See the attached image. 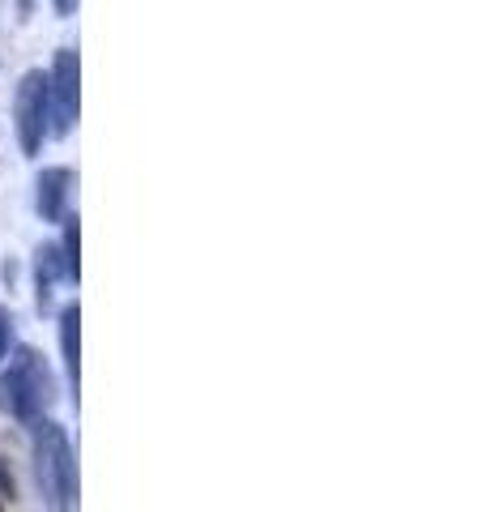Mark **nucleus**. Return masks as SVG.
Here are the masks:
<instances>
[{
    "label": "nucleus",
    "mask_w": 486,
    "mask_h": 512,
    "mask_svg": "<svg viewBox=\"0 0 486 512\" xmlns=\"http://www.w3.org/2000/svg\"><path fill=\"white\" fill-rule=\"evenodd\" d=\"M52 9L60 13V18H69V13L77 9V0H52Z\"/></svg>",
    "instance_id": "9d476101"
},
{
    "label": "nucleus",
    "mask_w": 486,
    "mask_h": 512,
    "mask_svg": "<svg viewBox=\"0 0 486 512\" xmlns=\"http://www.w3.org/2000/svg\"><path fill=\"white\" fill-rule=\"evenodd\" d=\"M81 86V64L73 47H60L52 60V73H47V99H52V124H47V137H69L77 124V90Z\"/></svg>",
    "instance_id": "20e7f679"
},
{
    "label": "nucleus",
    "mask_w": 486,
    "mask_h": 512,
    "mask_svg": "<svg viewBox=\"0 0 486 512\" xmlns=\"http://www.w3.org/2000/svg\"><path fill=\"white\" fill-rule=\"evenodd\" d=\"M9 342H13V316L0 308V363H5V355H9Z\"/></svg>",
    "instance_id": "1a4fd4ad"
},
{
    "label": "nucleus",
    "mask_w": 486,
    "mask_h": 512,
    "mask_svg": "<svg viewBox=\"0 0 486 512\" xmlns=\"http://www.w3.org/2000/svg\"><path fill=\"white\" fill-rule=\"evenodd\" d=\"M77 325H81V312L77 303L60 308V350H64V367H69V380L77 384V372H81V342H77Z\"/></svg>",
    "instance_id": "0eeeda50"
},
{
    "label": "nucleus",
    "mask_w": 486,
    "mask_h": 512,
    "mask_svg": "<svg viewBox=\"0 0 486 512\" xmlns=\"http://www.w3.org/2000/svg\"><path fill=\"white\" fill-rule=\"evenodd\" d=\"M39 261H35V282H39V308H47L52 303V291H56V282L64 278V261H60V248L56 244H43L39 252Z\"/></svg>",
    "instance_id": "423d86ee"
},
{
    "label": "nucleus",
    "mask_w": 486,
    "mask_h": 512,
    "mask_svg": "<svg viewBox=\"0 0 486 512\" xmlns=\"http://www.w3.org/2000/svg\"><path fill=\"white\" fill-rule=\"evenodd\" d=\"M0 389H5L9 410L26 423L43 419V410L56 402V376H52V367H47V359L35 346H18V355H13Z\"/></svg>",
    "instance_id": "f03ea898"
},
{
    "label": "nucleus",
    "mask_w": 486,
    "mask_h": 512,
    "mask_svg": "<svg viewBox=\"0 0 486 512\" xmlns=\"http://www.w3.org/2000/svg\"><path fill=\"white\" fill-rule=\"evenodd\" d=\"M47 124H52V99H47V73L30 69L22 73L18 94H13V128H18V146L26 158H35L47 141Z\"/></svg>",
    "instance_id": "7ed1b4c3"
},
{
    "label": "nucleus",
    "mask_w": 486,
    "mask_h": 512,
    "mask_svg": "<svg viewBox=\"0 0 486 512\" xmlns=\"http://www.w3.org/2000/svg\"><path fill=\"white\" fill-rule=\"evenodd\" d=\"M30 444H35V474L56 512H73L77 504V461L73 444L56 419H30Z\"/></svg>",
    "instance_id": "f257e3e1"
},
{
    "label": "nucleus",
    "mask_w": 486,
    "mask_h": 512,
    "mask_svg": "<svg viewBox=\"0 0 486 512\" xmlns=\"http://www.w3.org/2000/svg\"><path fill=\"white\" fill-rule=\"evenodd\" d=\"M64 239H60V261H64V278H77L81 274V261H77V248H81V239H77V214H64Z\"/></svg>",
    "instance_id": "6e6552de"
},
{
    "label": "nucleus",
    "mask_w": 486,
    "mask_h": 512,
    "mask_svg": "<svg viewBox=\"0 0 486 512\" xmlns=\"http://www.w3.org/2000/svg\"><path fill=\"white\" fill-rule=\"evenodd\" d=\"M18 13H22V22H26L30 13H35V0H18Z\"/></svg>",
    "instance_id": "f8f14e48"
},
{
    "label": "nucleus",
    "mask_w": 486,
    "mask_h": 512,
    "mask_svg": "<svg viewBox=\"0 0 486 512\" xmlns=\"http://www.w3.org/2000/svg\"><path fill=\"white\" fill-rule=\"evenodd\" d=\"M69 184L73 171L69 167H43L35 180V210L43 222H60L64 218V201H69Z\"/></svg>",
    "instance_id": "39448f33"
},
{
    "label": "nucleus",
    "mask_w": 486,
    "mask_h": 512,
    "mask_svg": "<svg viewBox=\"0 0 486 512\" xmlns=\"http://www.w3.org/2000/svg\"><path fill=\"white\" fill-rule=\"evenodd\" d=\"M0 491H9V495H13V474H9L5 466H0Z\"/></svg>",
    "instance_id": "9b49d317"
}]
</instances>
